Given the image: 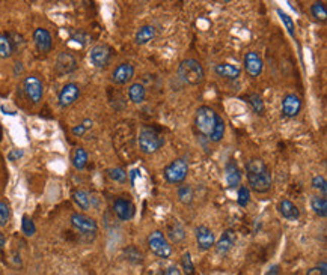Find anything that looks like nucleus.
<instances>
[{
	"label": "nucleus",
	"instance_id": "12",
	"mask_svg": "<svg viewBox=\"0 0 327 275\" xmlns=\"http://www.w3.org/2000/svg\"><path fill=\"white\" fill-rule=\"evenodd\" d=\"M302 101L296 93H288L282 101V115L285 118H296L300 113Z\"/></svg>",
	"mask_w": 327,
	"mask_h": 275
},
{
	"label": "nucleus",
	"instance_id": "34",
	"mask_svg": "<svg viewBox=\"0 0 327 275\" xmlns=\"http://www.w3.org/2000/svg\"><path fill=\"white\" fill-rule=\"evenodd\" d=\"M21 230H23V233L26 236H33L35 232H36V227H35L33 221L27 215H24L23 219H21Z\"/></svg>",
	"mask_w": 327,
	"mask_h": 275
},
{
	"label": "nucleus",
	"instance_id": "17",
	"mask_svg": "<svg viewBox=\"0 0 327 275\" xmlns=\"http://www.w3.org/2000/svg\"><path fill=\"white\" fill-rule=\"evenodd\" d=\"M77 68V61L70 53H61L56 59V71L59 74H70Z\"/></svg>",
	"mask_w": 327,
	"mask_h": 275
},
{
	"label": "nucleus",
	"instance_id": "18",
	"mask_svg": "<svg viewBox=\"0 0 327 275\" xmlns=\"http://www.w3.org/2000/svg\"><path fill=\"white\" fill-rule=\"evenodd\" d=\"M236 241H237L236 232H232V230H226V232L222 235V238L219 239V242L216 244V251H217V254L225 256V254H226V253L234 247Z\"/></svg>",
	"mask_w": 327,
	"mask_h": 275
},
{
	"label": "nucleus",
	"instance_id": "24",
	"mask_svg": "<svg viewBox=\"0 0 327 275\" xmlns=\"http://www.w3.org/2000/svg\"><path fill=\"white\" fill-rule=\"evenodd\" d=\"M73 199H74L76 205L80 207V209L87 210V209L90 207V200H92V197H90L89 193L84 191V190H76L74 194H73Z\"/></svg>",
	"mask_w": 327,
	"mask_h": 275
},
{
	"label": "nucleus",
	"instance_id": "32",
	"mask_svg": "<svg viewBox=\"0 0 327 275\" xmlns=\"http://www.w3.org/2000/svg\"><path fill=\"white\" fill-rule=\"evenodd\" d=\"M311 12H312V15L315 17V20L326 21L327 11H326V8H324V5H323V3H320V2L314 3V5L311 6Z\"/></svg>",
	"mask_w": 327,
	"mask_h": 275
},
{
	"label": "nucleus",
	"instance_id": "37",
	"mask_svg": "<svg viewBox=\"0 0 327 275\" xmlns=\"http://www.w3.org/2000/svg\"><path fill=\"white\" fill-rule=\"evenodd\" d=\"M9 216H11V210H9L8 203L0 202V227H3V226H6V224H8Z\"/></svg>",
	"mask_w": 327,
	"mask_h": 275
},
{
	"label": "nucleus",
	"instance_id": "40",
	"mask_svg": "<svg viewBox=\"0 0 327 275\" xmlns=\"http://www.w3.org/2000/svg\"><path fill=\"white\" fill-rule=\"evenodd\" d=\"M312 185H314V188L320 190L323 194H326L327 193V182L324 176H315V178L312 179Z\"/></svg>",
	"mask_w": 327,
	"mask_h": 275
},
{
	"label": "nucleus",
	"instance_id": "13",
	"mask_svg": "<svg viewBox=\"0 0 327 275\" xmlns=\"http://www.w3.org/2000/svg\"><path fill=\"white\" fill-rule=\"evenodd\" d=\"M113 212L116 213V216H118L119 219L128 221V219H131L133 215H134V205H133L130 200L119 197V199H116V200L113 202Z\"/></svg>",
	"mask_w": 327,
	"mask_h": 275
},
{
	"label": "nucleus",
	"instance_id": "11",
	"mask_svg": "<svg viewBox=\"0 0 327 275\" xmlns=\"http://www.w3.org/2000/svg\"><path fill=\"white\" fill-rule=\"evenodd\" d=\"M33 41H35V45H36V50L39 53H49L53 47V39H52V35L49 30L42 29V27H38L35 29L33 32Z\"/></svg>",
	"mask_w": 327,
	"mask_h": 275
},
{
	"label": "nucleus",
	"instance_id": "30",
	"mask_svg": "<svg viewBox=\"0 0 327 275\" xmlns=\"http://www.w3.org/2000/svg\"><path fill=\"white\" fill-rule=\"evenodd\" d=\"M178 199L184 205H190L193 202V190L190 185H181L178 188Z\"/></svg>",
	"mask_w": 327,
	"mask_h": 275
},
{
	"label": "nucleus",
	"instance_id": "25",
	"mask_svg": "<svg viewBox=\"0 0 327 275\" xmlns=\"http://www.w3.org/2000/svg\"><path fill=\"white\" fill-rule=\"evenodd\" d=\"M311 207L314 209V212H315L318 216L324 218V216L327 215L326 197H320V196H315V197H312V200H311Z\"/></svg>",
	"mask_w": 327,
	"mask_h": 275
},
{
	"label": "nucleus",
	"instance_id": "8",
	"mask_svg": "<svg viewBox=\"0 0 327 275\" xmlns=\"http://www.w3.org/2000/svg\"><path fill=\"white\" fill-rule=\"evenodd\" d=\"M71 224L74 229L82 232L83 235H94L98 229L97 221L94 218H90L84 213H79V212H74L71 215Z\"/></svg>",
	"mask_w": 327,
	"mask_h": 275
},
{
	"label": "nucleus",
	"instance_id": "23",
	"mask_svg": "<svg viewBox=\"0 0 327 275\" xmlns=\"http://www.w3.org/2000/svg\"><path fill=\"white\" fill-rule=\"evenodd\" d=\"M128 96H130V99H131L133 102H136V104L144 102V101H145V96H147V90H145L144 84H141V83L131 84L130 89H128Z\"/></svg>",
	"mask_w": 327,
	"mask_h": 275
},
{
	"label": "nucleus",
	"instance_id": "33",
	"mask_svg": "<svg viewBox=\"0 0 327 275\" xmlns=\"http://www.w3.org/2000/svg\"><path fill=\"white\" fill-rule=\"evenodd\" d=\"M247 99H249L250 105L253 107V110H255L258 115L264 113V102H262V99H261V96H259L258 93H250V95L247 96Z\"/></svg>",
	"mask_w": 327,
	"mask_h": 275
},
{
	"label": "nucleus",
	"instance_id": "19",
	"mask_svg": "<svg viewBox=\"0 0 327 275\" xmlns=\"http://www.w3.org/2000/svg\"><path fill=\"white\" fill-rule=\"evenodd\" d=\"M279 212H281V215H282L284 218H287V219H290V221H296V219H299V216H300L299 207L296 206L293 202H290V200H282V202L279 203Z\"/></svg>",
	"mask_w": 327,
	"mask_h": 275
},
{
	"label": "nucleus",
	"instance_id": "39",
	"mask_svg": "<svg viewBox=\"0 0 327 275\" xmlns=\"http://www.w3.org/2000/svg\"><path fill=\"white\" fill-rule=\"evenodd\" d=\"M277 14L281 15V20H282V23L285 24L288 33H290L291 36H294V23H293V20H291L287 14H284L282 11H277Z\"/></svg>",
	"mask_w": 327,
	"mask_h": 275
},
{
	"label": "nucleus",
	"instance_id": "10",
	"mask_svg": "<svg viewBox=\"0 0 327 275\" xmlns=\"http://www.w3.org/2000/svg\"><path fill=\"white\" fill-rule=\"evenodd\" d=\"M80 96V89L76 83H68L62 87V90L59 92V96H58V101H59V105L62 108L65 107H70L71 104H74Z\"/></svg>",
	"mask_w": 327,
	"mask_h": 275
},
{
	"label": "nucleus",
	"instance_id": "29",
	"mask_svg": "<svg viewBox=\"0 0 327 275\" xmlns=\"http://www.w3.org/2000/svg\"><path fill=\"white\" fill-rule=\"evenodd\" d=\"M12 51H14V47H12L11 39L6 35L0 33V59L11 58Z\"/></svg>",
	"mask_w": 327,
	"mask_h": 275
},
{
	"label": "nucleus",
	"instance_id": "2",
	"mask_svg": "<svg viewBox=\"0 0 327 275\" xmlns=\"http://www.w3.org/2000/svg\"><path fill=\"white\" fill-rule=\"evenodd\" d=\"M178 74L184 83L192 84V86L201 84L205 78V72H204L202 65L195 59H184L178 67Z\"/></svg>",
	"mask_w": 327,
	"mask_h": 275
},
{
	"label": "nucleus",
	"instance_id": "36",
	"mask_svg": "<svg viewBox=\"0 0 327 275\" xmlns=\"http://www.w3.org/2000/svg\"><path fill=\"white\" fill-rule=\"evenodd\" d=\"M125 256H127L128 260H131V262H134V263L142 262V253H141L136 247H128V248L125 250Z\"/></svg>",
	"mask_w": 327,
	"mask_h": 275
},
{
	"label": "nucleus",
	"instance_id": "35",
	"mask_svg": "<svg viewBox=\"0 0 327 275\" xmlns=\"http://www.w3.org/2000/svg\"><path fill=\"white\" fill-rule=\"evenodd\" d=\"M249 200H250V191H249V188L247 187H240L239 188V197H237V202H239V205L240 206H247V203H249Z\"/></svg>",
	"mask_w": 327,
	"mask_h": 275
},
{
	"label": "nucleus",
	"instance_id": "46",
	"mask_svg": "<svg viewBox=\"0 0 327 275\" xmlns=\"http://www.w3.org/2000/svg\"><path fill=\"white\" fill-rule=\"evenodd\" d=\"M279 272V266H273L268 272H267V275H276Z\"/></svg>",
	"mask_w": 327,
	"mask_h": 275
},
{
	"label": "nucleus",
	"instance_id": "43",
	"mask_svg": "<svg viewBox=\"0 0 327 275\" xmlns=\"http://www.w3.org/2000/svg\"><path fill=\"white\" fill-rule=\"evenodd\" d=\"M24 155V152L21 150V149H15V150H12L9 155H8V158H9V161H17L18 158H21Z\"/></svg>",
	"mask_w": 327,
	"mask_h": 275
},
{
	"label": "nucleus",
	"instance_id": "38",
	"mask_svg": "<svg viewBox=\"0 0 327 275\" xmlns=\"http://www.w3.org/2000/svg\"><path fill=\"white\" fill-rule=\"evenodd\" d=\"M182 268H184L185 275L195 274V266H193V262H192V256H190L189 253H185V254L182 256Z\"/></svg>",
	"mask_w": 327,
	"mask_h": 275
},
{
	"label": "nucleus",
	"instance_id": "27",
	"mask_svg": "<svg viewBox=\"0 0 327 275\" xmlns=\"http://www.w3.org/2000/svg\"><path fill=\"white\" fill-rule=\"evenodd\" d=\"M167 235H169V238H170L173 242H179V241H182V239H184V236H185L184 229H182V227H181V224H179V223H176V221H173V223L169 226V229H167Z\"/></svg>",
	"mask_w": 327,
	"mask_h": 275
},
{
	"label": "nucleus",
	"instance_id": "9",
	"mask_svg": "<svg viewBox=\"0 0 327 275\" xmlns=\"http://www.w3.org/2000/svg\"><path fill=\"white\" fill-rule=\"evenodd\" d=\"M112 51L107 45H95L89 53V61L95 68H106L110 62Z\"/></svg>",
	"mask_w": 327,
	"mask_h": 275
},
{
	"label": "nucleus",
	"instance_id": "1",
	"mask_svg": "<svg viewBox=\"0 0 327 275\" xmlns=\"http://www.w3.org/2000/svg\"><path fill=\"white\" fill-rule=\"evenodd\" d=\"M247 181L253 191L267 193L271 188V173L261 158H252L246 164Z\"/></svg>",
	"mask_w": 327,
	"mask_h": 275
},
{
	"label": "nucleus",
	"instance_id": "5",
	"mask_svg": "<svg viewBox=\"0 0 327 275\" xmlns=\"http://www.w3.org/2000/svg\"><path fill=\"white\" fill-rule=\"evenodd\" d=\"M164 144V138L154 130H144L139 134V147L144 153H154Z\"/></svg>",
	"mask_w": 327,
	"mask_h": 275
},
{
	"label": "nucleus",
	"instance_id": "21",
	"mask_svg": "<svg viewBox=\"0 0 327 275\" xmlns=\"http://www.w3.org/2000/svg\"><path fill=\"white\" fill-rule=\"evenodd\" d=\"M226 182H228V185L231 188L239 187L240 182H242V173H240L239 167L234 162H229L226 166Z\"/></svg>",
	"mask_w": 327,
	"mask_h": 275
},
{
	"label": "nucleus",
	"instance_id": "41",
	"mask_svg": "<svg viewBox=\"0 0 327 275\" xmlns=\"http://www.w3.org/2000/svg\"><path fill=\"white\" fill-rule=\"evenodd\" d=\"M306 275H327L326 262H323V263H320L318 266H315V268L309 269V271H308V274H306Z\"/></svg>",
	"mask_w": 327,
	"mask_h": 275
},
{
	"label": "nucleus",
	"instance_id": "47",
	"mask_svg": "<svg viewBox=\"0 0 327 275\" xmlns=\"http://www.w3.org/2000/svg\"><path fill=\"white\" fill-rule=\"evenodd\" d=\"M3 245H5V236L0 233V248H3Z\"/></svg>",
	"mask_w": 327,
	"mask_h": 275
},
{
	"label": "nucleus",
	"instance_id": "44",
	"mask_svg": "<svg viewBox=\"0 0 327 275\" xmlns=\"http://www.w3.org/2000/svg\"><path fill=\"white\" fill-rule=\"evenodd\" d=\"M73 39H76L77 42H80V44H86L87 42V35H84V33H76L74 36H73Z\"/></svg>",
	"mask_w": 327,
	"mask_h": 275
},
{
	"label": "nucleus",
	"instance_id": "16",
	"mask_svg": "<svg viewBox=\"0 0 327 275\" xmlns=\"http://www.w3.org/2000/svg\"><path fill=\"white\" fill-rule=\"evenodd\" d=\"M245 68L246 71H247V74H249V75H252V77H258V75L262 72L264 64H262V59L259 58V54H258V53H255V51H249V53H246Z\"/></svg>",
	"mask_w": 327,
	"mask_h": 275
},
{
	"label": "nucleus",
	"instance_id": "42",
	"mask_svg": "<svg viewBox=\"0 0 327 275\" xmlns=\"http://www.w3.org/2000/svg\"><path fill=\"white\" fill-rule=\"evenodd\" d=\"M87 122H89V121L83 122L82 125H79V127H74V128H73V134H74V136H83L84 131L87 130V127H89V125H86Z\"/></svg>",
	"mask_w": 327,
	"mask_h": 275
},
{
	"label": "nucleus",
	"instance_id": "6",
	"mask_svg": "<svg viewBox=\"0 0 327 275\" xmlns=\"http://www.w3.org/2000/svg\"><path fill=\"white\" fill-rule=\"evenodd\" d=\"M23 89H24V93L27 96V99L32 102V104H38L41 102L42 96H44V86L41 83V80L35 75H29L24 78L23 81Z\"/></svg>",
	"mask_w": 327,
	"mask_h": 275
},
{
	"label": "nucleus",
	"instance_id": "26",
	"mask_svg": "<svg viewBox=\"0 0 327 275\" xmlns=\"http://www.w3.org/2000/svg\"><path fill=\"white\" fill-rule=\"evenodd\" d=\"M87 164V152L83 147H77L73 155V166L77 170H83Z\"/></svg>",
	"mask_w": 327,
	"mask_h": 275
},
{
	"label": "nucleus",
	"instance_id": "45",
	"mask_svg": "<svg viewBox=\"0 0 327 275\" xmlns=\"http://www.w3.org/2000/svg\"><path fill=\"white\" fill-rule=\"evenodd\" d=\"M164 275H181V272H179V269L176 266H170V268L166 269Z\"/></svg>",
	"mask_w": 327,
	"mask_h": 275
},
{
	"label": "nucleus",
	"instance_id": "31",
	"mask_svg": "<svg viewBox=\"0 0 327 275\" xmlns=\"http://www.w3.org/2000/svg\"><path fill=\"white\" fill-rule=\"evenodd\" d=\"M107 175L115 182H125L127 181V172L121 167H113L107 170Z\"/></svg>",
	"mask_w": 327,
	"mask_h": 275
},
{
	"label": "nucleus",
	"instance_id": "22",
	"mask_svg": "<svg viewBox=\"0 0 327 275\" xmlns=\"http://www.w3.org/2000/svg\"><path fill=\"white\" fill-rule=\"evenodd\" d=\"M154 36H156V29L153 26H142L136 33V42L139 45H145L150 41H153Z\"/></svg>",
	"mask_w": 327,
	"mask_h": 275
},
{
	"label": "nucleus",
	"instance_id": "15",
	"mask_svg": "<svg viewBox=\"0 0 327 275\" xmlns=\"http://www.w3.org/2000/svg\"><path fill=\"white\" fill-rule=\"evenodd\" d=\"M134 75V68L130 64H121L112 72V81L115 84H125Z\"/></svg>",
	"mask_w": 327,
	"mask_h": 275
},
{
	"label": "nucleus",
	"instance_id": "20",
	"mask_svg": "<svg viewBox=\"0 0 327 275\" xmlns=\"http://www.w3.org/2000/svg\"><path fill=\"white\" fill-rule=\"evenodd\" d=\"M216 74L219 77H223V78L236 80L240 77L242 69L236 65H231V64H219V65H216Z\"/></svg>",
	"mask_w": 327,
	"mask_h": 275
},
{
	"label": "nucleus",
	"instance_id": "3",
	"mask_svg": "<svg viewBox=\"0 0 327 275\" xmlns=\"http://www.w3.org/2000/svg\"><path fill=\"white\" fill-rule=\"evenodd\" d=\"M216 119H217V113L207 107V105H202L198 108L196 112V116H195V127L196 130L205 136V137H210V134L213 133V128L216 125Z\"/></svg>",
	"mask_w": 327,
	"mask_h": 275
},
{
	"label": "nucleus",
	"instance_id": "14",
	"mask_svg": "<svg viewBox=\"0 0 327 275\" xmlns=\"http://www.w3.org/2000/svg\"><path fill=\"white\" fill-rule=\"evenodd\" d=\"M196 242L199 250L202 251L210 250L214 245V233L211 232V229H208L207 226L196 227Z\"/></svg>",
	"mask_w": 327,
	"mask_h": 275
},
{
	"label": "nucleus",
	"instance_id": "7",
	"mask_svg": "<svg viewBox=\"0 0 327 275\" xmlns=\"http://www.w3.org/2000/svg\"><path fill=\"white\" fill-rule=\"evenodd\" d=\"M148 245H150L151 251H153L156 256L162 257V259H167V257H170V254H172V248H170V245H169L166 236H164L162 232H159V230H156V232H153V233L150 235V238H148Z\"/></svg>",
	"mask_w": 327,
	"mask_h": 275
},
{
	"label": "nucleus",
	"instance_id": "4",
	"mask_svg": "<svg viewBox=\"0 0 327 275\" xmlns=\"http://www.w3.org/2000/svg\"><path fill=\"white\" fill-rule=\"evenodd\" d=\"M189 172V164L184 158H176L173 159L166 169H164L163 175L164 179L169 184H181Z\"/></svg>",
	"mask_w": 327,
	"mask_h": 275
},
{
	"label": "nucleus",
	"instance_id": "28",
	"mask_svg": "<svg viewBox=\"0 0 327 275\" xmlns=\"http://www.w3.org/2000/svg\"><path fill=\"white\" fill-rule=\"evenodd\" d=\"M225 128H226V124H225V121L220 118V116H217V119H216V125H214V128H213V133L210 134V138L213 140V141H220L223 136H225Z\"/></svg>",
	"mask_w": 327,
	"mask_h": 275
}]
</instances>
